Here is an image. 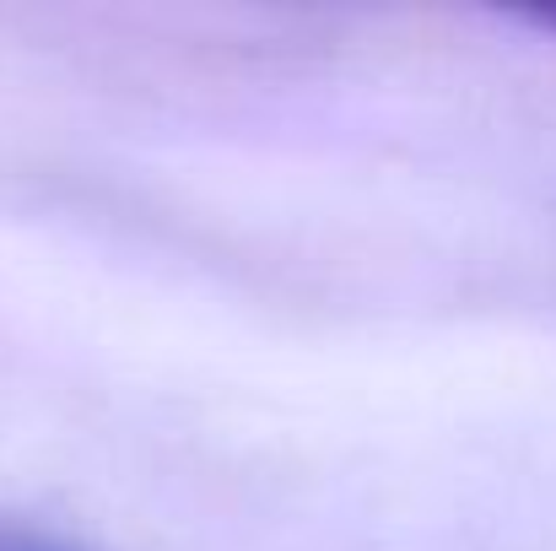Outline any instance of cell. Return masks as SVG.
Returning <instances> with one entry per match:
<instances>
[{"mask_svg":"<svg viewBox=\"0 0 556 551\" xmlns=\"http://www.w3.org/2000/svg\"><path fill=\"white\" fill-rule=\"evenodd\" d=\"M0 551H16V547H0Z\"/></svg>","mask_w":556,"mask_h":551,"instance_id":"obj_1","label":"cell"}]
</instances>
